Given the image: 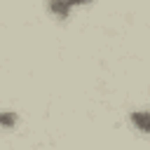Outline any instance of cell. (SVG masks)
<instances>
[{"mask_svg": "<svg viewBox=\"0 0 150 150\" xmlns=\"http://www.w3.org/2000/svg\"><path fill=\"white\" fill-rule=\"evenodd\" d=\"M91 2H94V0H47V12H49L54 19L66 21V19H70L73 9L84 7V5H91Z\"/></svg>", "mask_w": 150, "mask_h": 150, "instance_id": "obj_1", "label": "cell"}, {"mask_svg": "<svg viewBox=\"0 0 150 150\" xmlns=\"http://www.w3.org/2000/svg\"><path fill=\"white\" fill-rule=\"evenodd\" d=\"M129 122L141 134H150V110H134L129 115Z\"/></svg>", "mask_w": 150, "mask_h": 150, "instance_id": "obj_2", "label": "cell"}, {"mask_svg": "<svg viewBox=\"0 0 150 150\" xmlns=\"http://www.w3.org/2000/svg\"><path fill=\"white\" fill-rule=\"evenodd\" d=\"M19 124V112L14 110H0V129H14Z\"/></svg>", "mask_w": 150, "mask_h": 150, "instance_id": "obj_3", "label": "cell"}]
</instances>
